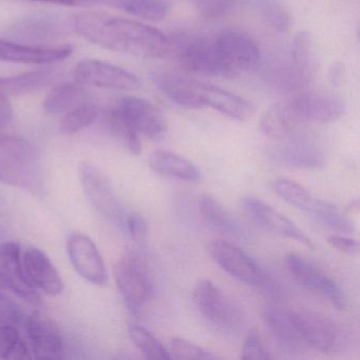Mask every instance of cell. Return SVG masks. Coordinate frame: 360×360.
Masks as SVG:
<instances>
[{
    "mask_svg": "<svg viewBox=\"0 0 360 360\" xmlns=\"http://www.w3.org/2000/svg\"><path fill=\"white\" fill-rule=\"evenodd\" d=\"M75 31L94 45L140 58H162L172 44L159 29L101 12H82L73 18Z\"/></svg>",
    "mask_w": 360,
    "mask_h": 360,
    "instance_id": "cell-1",
    "label": "cell"
},
{
    "mask_svg": "<svg viewBox=\"0 0 360 360\" xmlns=\"http://www.w3.org/2000/svg\"><path fill=\"white\" fill-rule=\"evenodd\" d=\"M41 178L37 149L25 139L0 134V182L35 191L41 186Z\"/></svg>",
    "mask_w": 360,
    "mask_h": 360,
    "instance_id": "cell-2",
    "label": "cell"
},
{
    "mask_svg": "<svg viewBox=\"0 0 360 360\" xmlns=\"http://www.w3.org/2000/svg\"><path fill=\"white\" fill-rule=\"evenodd\" d=\"M117 110L123 122L124 142L134 155H139L142 150L140 136L159 140L167 131L161 111L144 98L126 96L122 98Z\"/></svg>",
    "mask_w": 360,
    "mask_h": 360,
    "instance_id": "cell-3",
    "label": "cell"
},
{
    "mask_svg": "<svg viewBox=\"0 0 360 360\" xmlns=\"http://www.w3.org/2000/svg\"><path fill=\"white\" fill-rule=\"evenodd\" d=\"M117 288L128 309L138 313L155 294V284L148 265L138 252L127 250L115 267Z\"/></svg>",
    "mask_w": 360,
    "mask_h": 360,
    "instance_id": "cell-4",
    "label": "cell"
},
{
    "mask_svg": "<svg viewBox=\"0 0 360 360\" xmlns=\"http://www.w3.org/2000/svg\"><path fill=\"white\" fill-rule=\"evenodd\" d=\"M193 300L200 315L219 332L233 334L241 328V311L210 280L195 284Z\"/></svg>",
    "mask_w": 360,
    "mask_h": 360,
    "instance_id": "cell-5",
    "label": "cell"
},
{
    "mask_svg": "<svg viewBox=\"0 0 360 360\" xmlns=\"http://www.w3.org/2000/svg\"><path fill=\"white\" fill-rule=\"evenodd\" d=\"M176 58L180 66L187 72L224 79L235 77L219 51L216 39L193 37L180 41Z\"/></svg>",
    "mask_w": 360,
    "mask_h": 360,
    "instance_id": "cell-6",
    "label": "cell"
},
{
    "mask_svg": "<svg viewBox=\"0 0 360 360\" xmlns=\"http://www.w3.org/2000/svg\"><path fill=\"white\" fill-rule=\"evenodd\" d=\"M292 121L299 126L307 124H328L345 112L342 98L332 91H309L299 94L286 102Z\"/></svg>",
    "mask_w": 360,
    "mask_h": 360,
    "instance_id": "cell-7",
    "label": "cell"
},
{
    "mask_svg": "<svg viewBox=\"0 0 360 360\" xmlns=\"http://www.w3.org/2000/svg\"><path fill=\"white\" fill-rule=\"evenodd\" d=\"M73 77L79 85L131 92L140 89L136 75L115 65L98 60H84L77 65Z\"/></svg>",
    "mask_w": 360,
    "mask_h": 360,
    "instance_id": "cell-8",
    "label": "cell"
},
{
    "mask_svg": "<svg viewBox=\"0 0 360 360\" xmlns=\"http://www.w3.org/2000/svg\"><path fill=\"white\" fill-rule=\"evenodd\" d=\"M207 252L212 260L231 277L248 285H262L265 275L243 250L225 240L208 242Z\"/></svg>",
    "mask_w": 360,
    "mask_h": 360,
    "instance_id": "cell-9",
    "label": "cell"
},
{
    "mask_svg": "<svg viewBox=\"0 0 360 360\" xmlns=\"http://www.w3.org/2000/svg\"><path fill=\"white\" fill-rule=\"evenodd\" d=\"M292 315L307 347L326 354L340 349L341 333L330 318L307 311H292Z\"/></svg>",
    "mask_w": 360,
    "mask_h": 360,
    "instance_id": "cell-10",
    "label": "cell"
},
{
    "mask_svg": "<svg viewBox=\"0 0 360 360\" xmlns=\"http://www.w3.org/2000/svg\"><path fill=\"white\" fill-rule=\"evenodd\" d=\"M216 43L225 64L235 77L252 70L260 63V49L256 41L239 31H223L216 37Z\"/></svg>",
    "mask_w": 360,
    "mask_h": 360,
    "instance_id": "cell-11",
    "label": "cell"
},
{
    "mask_svg": "<svg viewBox=\"0 0 360 360\" xmlns=\"http://www.w3.org/2000/svg\"><path fill=\"white\" fill-rule=\"evenodd\" d=\"M242 206L250 220L265 231L295 240L311 250L315 248L311 238L304 231H301L292 221L265 202L256 198H244L242 200Z\"/></svg>",
    "mask_w": 360,
    "mask_h": 360,
    "instance_id": "cell-12",
    "label": "cell"
},
{
    "mask_svg": "<svg viewBox=\"0 0 360 360\" xmlns=\"http://www.w3.org/2000/svg\"><path fill=\"white\" fill-rule=\"evenodd\" d=\"M195 100L198 109H214L236 121H248L256 113V108L250 101L203 82L197 81L195 84Z\"/></svg>",
    "mask_w": 360,
    "mask_h": 360,
    "instance_id": "cell-13",
    "label": "cell"
},
{
    "mask_svg": "<svg viewBox=\"0 0 360 360\" xmlns=\"http://www.w3.org/2000/svg\"><path fill=\"white\" fill-rule=\"evenodd\" d=\"M0 284L29 302L41 300L37 288L27 277L20 246L15 242L0 245Z\"/></svg>",
    "mask_w": 360,
    "mask_h": 360,
    "instance_id": "cell-14",
    "label": "cell"
},
{
    "mask_svg": "<svg viewBox=\"0 0 360 360\" xmlns=\"http://www.w3.org/2000/svg\"><path fill=\"white\" fill-rule=\"evenodd\" d=\"M69 258L75 271L90 283L106 285L108 271L96 243L83 233H73L67 243Z\"/></svg>",
    "mask_w": 360,
    "mask_h": 360,
    "instance_id": "cell-15",
    "label": "cell"
},
{
    "mask_svg": "<svg viewBox=\"0 0 360 360\" xmlns=\"http://www.w3.org/2000/svg\"><path fill=\"white\" fill-rule=\"evenodd\" d=\"M79 180L92 206L106 218L122 222L121 207L106 176L89 162L79 165Z\"/></svg>",
    "mask_w": 360,
    "mask_h": 360,
    "instance_id": "cell-16",
    "label": "cell"
},
{
    "mask_svg": "<svg viewBox=\"0 0 360 360\" xmlns=\"http://www.w3.org/2000/svg\"><path fill=\"white\" fill-rule=\"evenodd\" d=\"M285 263L290 275L301 286L328 297L333 305L339 311L345 309V295L342 290L333 280L320 273L298 255L288 254L285 258Z\"/></svg>",
    "mask_w": 360,
    "mask_h": 360,
    "instance_id": "cell-17",
    "label": "cell"
},
{
    "mask_svg": "<svg viewBox=\"0 0 360 360\" xmlns=\"http://www.w3.org/2000/svg\"><path fill=\"white\" fill-rule=\"evenodd\" d=\"M26 330L35 358L58 360L63 357L62 337L49 318L37 311L31 314L26 318Z\"/></svg>",
    "mask_w": 360,
    "mask_h": 360,
    "instance_id": "cell-18",
    "label": "cell"
},
{
    "mask_svg": "<svg viewBox=\"0 0 360 360\" xmlns=\"http://www.w3.org/2000/svg\"><path fill=\"white\" fill-rule=\"evenodd\" d=\"M263 319L267 330L282 351L295 355L302 353L307 349V345L295 323L292 311L269 307L265 309Z\"/></svg>",
    "mask_w": 360,
    "mask_h": 360,
    "instance_id": "cell-19",
    "label": "cell"
},
{
    "mask_svg": "<svg viewBox=\"0 0 360 360\" xmlns=\"http://www.w3.org/2000/svg\"><path fill=\"white\" fill-rule=\"evenodd\" d=\"M22 264L27 277L37 288L50 296H58L64 290V282L49 257L39 248H30L25 252Z\"/></svg>",
    "mask_w": 360,
    "mask_h": 360,
    "instance_id": "cell-20",
    "label": "cell"
},
{
    "mask_svg": "<svg viewBox=\"0 0 360 360\" xmlns=\"http://www.w3.org/2000/svg\"><path fill=\"white\" fill-rule=\"evenodd\" d=\"M277 150V159L285 165L297 168H317L324 164V155L315 140L294 132L284 140Z\"/></svg>",
    "mask_w": 360,
    "mask_h": 360,
    "instance_id": "cell-21",
    "label": "cell"
},
{
    "mask_svg": "<svg viewBox=\"0 0 360 360\" xmlns=\"http://www.w3.org/2000/svg\"><path fill=\"white\" fill-rule=\"evenodd\" d=\"M71 46L37 47L0 39V60L18 64L43 65L62 62L72 54Z\"/></svg>",
    "mask_w": 360,
    "mask_h": 360,
    "instance_id": "cell-22",
    "label": "cell"
},
{
    "mask_svg": "<svg viewBox=\"0 0 360 360\" xmlns=\"http://www.w3.org/2000/svg\"><path fill=\"white\" fill-rule=\"evenodd\" d=\"M22 320V314L15 309H0V359L32 358L18 328Z\"/></svg>",
    "mask_w": 360,
    "mask_h": 360,
    "instance_id": "cell-23",
    "label": "cell"
},
{
    "mask_svg": "<svg viewBox=\"0 0 360 360\" xmlns=\"http://www.w3.org/2000/svg\"><path fill=\"white\" fill-rule=\"evenodd\" d=\"M275 191L286 203L314 214L319 220L336 208L332 203L314 197L302 185L288 179H279L276 181Z\"/></svg>",
    "mask_w": 360,
    "mask_h": 360,
    "instance_id": "cell-24",
    "label": "cell"
},
{
    "mask_svg": "<svg viewBox=\"0 0 360 360\" xmlns=\"http://www.w3.org/2000/svg\"><path fill=\"white\" fill-rule=\"evenodd\" d=\"M200 212L206 224L214 231L233 239H245L246 231L241 223L212 195H205L201 198Z\"/></svg>",
    "mask_w": 360,
    "mask_h": 360,
    "instance_id": "cell-25",
    "label": "cell"
},
{
    "mask_svg": "<svg viewBox=\"0 0 360 360\" xmlns=\"http://www.w3.org/2000/svg\"><path fill=\"white\" fill-rule=\"evenodd\" d=\"M149 166L155 174L185 182H198L202 174L197 165L186 158L172 151H155L149 158Z\"/></svg>",
    "mask_w": 360,
    "mask_h": 360,
    "instance_id": "cell-26",
    "label": "cell"
},
{
    "mask_svg": "<svg viewBox=\"0 0 360 360\" xmlns=\"http://www.w3.org/2000/svg\"><path fill=\"white\" fill-rule=\"evenodd\" d=\"M292 67L305 86L311 84L315 75L316 58L313 37L307 31H300L292 46Z\"/></svg>",
    "mask_w": 360,
    "mask_h": 360,
    "instance_id": "cell-27",
    "label": "cell"
},
{
    "mask_svg": "<svg viewBox=\"0 0 360 360\" xmlns=\"http://www.w3.org/2000/svg\"><path fill=\"white\" fill-rule=\"evenodd\" d=\"M56 79V71L52 69L32 71L12 77H0V94L18 96L37 91L53 83Z\"/></svg>",
    "mask_w": 360,
    "mask_h": 360,
    "instance_id": "cell-28",
    "label": "cell"
},
{
    "mask_svg": "<svg viewBox=\"0 0 360 360\" xmlns=\"http://www.w3.org/2000/svg\"><path fill=\"white\" fill-rule=\"evenodd\" d=\"M260 128L265 136L279 142L298 129L292 121L286 102L277 103L267 109L261 117Z\"/></svg>",
    "mask_w": 360,
    "mask_h": 360,
    "instance_id": "cell-29",
    "label": "cell"
},
{
    "mask_svg": "<svg viewBox=\"0 0 360 360\" xmlns=\"http://www.w3.org/2000/svg\"><path fill=\"white\" fill-rule=\"evenodd\" d=\"M88 102V94L79 84H63L54 88L44 102L46 112H69Z\"/></svg>",
    "mask_w": 360,
    "mask_h": 360,
    "instance_id": "cell-30",
    "label": "cell"
},
{
    "mask_svg": "<svg viewBox=\"0 0 360 360\" xmlns=\"http://www.w3.org/2000/svg\"><path fill=\"white\" fill-rule=\"evenodd\" d=\"M119 6L127 13L150 22L164 20L170 9L169 0H119Z\"/></svg>",
    "mask_w": 360,
    "mask_h": 360,
    "instance_id": "cell-31",
    "label": "cell"
},
{
    "mask_svg": "<svg viewBox=\"0 0 360 360\" xmlns=\"http://www.w3.org/2000/svg\"><path fill=\"white\" fill-rule=\"evenodd\" d=\"M129 336L132 342L140 349L146 359L166 360L172 358L169 352L164 347V345L143 326H130Z\"/></svg>",
    "mask_w": 360,
    "mask_h": 360,
    "instance_id": "cell-32",
    "label": "cell"
},
{
    "mask_svg": "<svg viewBox=\"0 0 360 360\" xmlns=\"http://www.w3.org/2000/svg\"><path fill=\"white\" fill-rule=\"evenodd\" d=\"M98 117V109L90 103H85L69 111L60 123V131L66 136H72L89 127Z\"/></svg>",
    "mask_w": 360,
    "mask_h": 360,
    "instance_id": "cell-33",
    "label": "cell"
},
{
    "mask_svg": "<svg viewBox=\"0 0 360 360\" xmlns=\"http://www.w3.org/2000/svg\"><path fill=\"white\" fill-rule=\"evenodd\" d=\"M259 12L265 22L279 32H286L290 26V15L280 0H256Z\"/></svg>",
    "mask_w": 360,
    "mask_h": 360,
    "instance_id": "cell-34",
    "label": "cell"
},
{
    "mask_svg": "<svg viewBox=\"0 0 360 360\" xmlns=\"http://www.w3.org/2000/svg\"><path fill=\"white\" fill-rule=\"evenodd\" d=\"M170 349H172V357L176 359L214 360L218 358L203 347L181 337L172 338Z\"/></svg>",
    "mask_w": 360,
    "mask_h": 360,
    "instance_id": "cell-35",
    "label": "cell"
},
{
    "mask_svg": "<svg viewBox=\"0 0 360 360\" xmlns=\"http://www.w3.org/2000/svg\"><path fill=\"white\" fill-rule=\"evenodd\" d=\"M56 25L44 20H32L18 27V37L22 39H44L53 37L56 33Z\"/></svg>",
    "mask_w": 360,
    "mask_h": 360,
    "instance_id": "cell-36",
    "label": "cell"
},
{
    "mask_svg": "<svg viewBox=\"0 0 360 360\" xmlns=\"http://www.w3.org/2000/svg\"><path fill=\"white\" fill-rule=\"evenodd\" d=\"M241 358L243 360L271 359V356L261 342L260 336L257 330H252L246 337L243 349H242Z\"/></svg>",
    "mask_w": 360,
    "mask_h": 360,
    "instance_id": "cell-37",
    "label": "cell"
},
{
    "mask_svg": "<svg viewBox=\"0 0 360 360\" xmlns=\"http://www.w3.org/2000/svg\"><path fill=\"white\" fill-rule=\"evenodd\" d=\"M125 224L132 239L139 245H144L148 235V226L145 219L141 214H130L125 218Z\"/></svg>",
    "mask_w": 360,
    "mask_h": 360,
    "instance_id": "cell-38",
    "label": "cell"
},
{
    "mask_svg": "<svg viewBox=\"0 0 360 360\" xmlns=\"http://www.w3.org/2000/svg\"><path fill=\"white\" fill-rule=\"evenodd\" d=\"M328 244L338 252L343 254L354 256L359 252V243L353 238L345 237V236L332 235L328 238Z\"/></svg>",
    "mask_w": 360,
    "mask_h": 360,
    "instance_id": "cell-39",
    "label": "cell"
},
{
    "mask_svg": "<svg viewBox=\"0 0 360 360\" xmlns=\"http://www.w3.org/2000/svg\"><path fill=\"white\" fill-rule=\"evenodd\" d=\"M199 9L207 16H219L229 7V0H197Z\"/></svg>",
    "mask_w": 360,
    "mask_h": 360,
    "instance_id": "cell-40",
    "label": "cell"
},
{
    "mask_svg": "<svg viewBox=\"0 0 360 360\" xmlns=\"http://www.w3.org/2000/svg\"><path fill=\"white\" fill-rule=\"evenodd\" d=\"M13 117V109L7 96L0 94V128L5 127Z\"/></svg>",
    "mask_w": 360,
    "mask_h": 360,
    "instance_id": "cell-41",
    "label": "cell"
},
{
    "mask_svg": "<svg viewBox=\"0 0 360 360\" xmlns=\"http://www.w3.org/2000/svg\"><path fill=\"white\" fill-rule=\"evenodd\" d=\"M37 3L53 4V5L69 6V7H82L91 4L94 0H30Z\"/></svg>",
    "mask_w": 360,
    "mask_h": 360,
    "instance_id": "cell-42",
    "label": "cell"
},
{
    "mask_svg": "<svg viewBox=\"0 0 360 360\" xmlns=\"http://www.w3.org/2000/svg\"><path fill=\"white\" fill-rule=\"evenodd\" d=\"M343 75H345V66H343L342 63H334L330 70V81L332 82L333 85H340Z\"/></svg>",
    "mask_w": 360,
    "mask_h": 360,
    "instance_id": "cell-43",
    "label": "cell"
},
{
    "mask_svg": "<svg viewBox=\"0 0 360 360\" xmlns=\"http://www.w3.org/2000/svg\"><path fill=\"white\" fill-rule=\"evenodd\" d=\"M349 212H353V210H358V208H359V202H358V200H354V201H352L351 203H349Z\"/></svg>",
    "mask_w": 360,
    "mask_h": 360,
    "instance_id": "cell-44",
    "label": "cell"
},
{
    "mask_svg": "<svg viewBox=\"0 0 360 360\" xmlns=\"http://www.w3.org/2000/svg\"><path fill=\"white\" fill-rule=\"evenodd\" d=\"M3 288L4 286L0 284V302H3V301H5L6 299H7L5 292H4Z\"/></svg>",
    "mask_w": 360,
    "mask_h": 360,
    "instance_id": "cell-45",
    "label": "cell"
}]
</instances>
